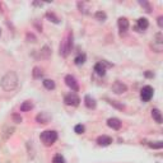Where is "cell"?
<instances>
[{
	"label": "cell",
	"mask_w": 163,
	"mask_h": 163,
	"mask_svg": "<svg viewBox=\"0 0 163 163\" xmlns=\"http://www.w3.org/2000/svg\"><path fill=\"white\" fill-rule=\"evenodd\" d=\"M18 82H19V79H18L17 73L10 70V72L5 73V75L1 78V83L0 84H1V88L5 92H11L18 87Z\"/></svg>",
	"instance_id": "cell-1"
},
{
	"label": "cell",
	"mask_w": 163,
	"mask_h": 163,
	"mask_svg": "<svg viewBox=\"0 0 163 163\" xmlns=\"http://www.w3.org/2000/svg\"><path fill=\"white\" fill-rule=\"evenodd\" d=\"M72 47H73V32L70 31L60 43V55L66 57L72 51Z\"/></svg>",
	"instance_id": "cell-2"
},
{
	"label": "cell",
	"mask_w": 163,
	"mask_h": 163,
	"mask_svg": "<svg viewBox=\"0 0 163 163\" xmlns=\"http://www.w3.org/2000/svg\"><path fill=\"white\" fill-rule=\"evenodd\" d=\"M40 139H41V141L43 143V145H46V147H51V145L57 140V133H56L55 130H46V131L41 133Z\"/></svg>",
	"instance_id": "cell-3"
},
{
	"label": "cell",
	"mask_w": 163,
	"mask_h": 163,
	"mask_svg": "<svg viewBox=\"0 0 163 163\" xmlns=\"http://www.w3.org/2000/svg\"><path fill=\"white\" fill-rule=\"evenodd\" d=\"M152 47H153L154 51L162 52V50H163V34L161 33V32H158V33L154 34L153 42H152Z\"/></svg>",
	"instance_id": "cell-4"
},
{
	"label": "cell",
	"mask_w": 163,
	"mask_h": 163,
	"mask_svg": "<svg viewBox=\"0 0 163 163\" xmlns=\"http://www.w3.org/2000/svg\"><path fill=\"white\" fill-rule=\"evenodd\" d=\"M64 102H65V105H68V106H74V107H76V106H79L80 99L76 96V93H69L65 96Z\"/></svg>",
	"instance_id": "cell-5"
},
{
	"label": "cell",
	"mask_w": 163,
	"mask_h": 163,
	"mask_svg": "<svg viewBox=\"0 0 163 163\" xmlns=\"http://www.w3.org/2000/svg\"><path fill=\"white\" fill-rule=\"evenodd\" d=\"M153 88L150 87V85H145V87H143V89H141L140 92V98L143 102H148V101L152 99L153 97Z\"/></svg>",
	"instance_id": "cell-6"
},
{
	"label": "cell",
	"mask_w": 163,
	"mask_h": 163,
	"mask_svg": "<svg viewBox=\"0 0 163 163\" xmlns=\"http://www.w3.org/2000/svg\"><path fill=\"white\" fill-rule=\"evenodd\" d=\"M126 91H127V87H126V84H124L122 82L116 80L114 84H112V92H114V93L121 94V93H125Z\"/></svg>",
	"instance_id": "cell-7"
},
{
	"label": "cell",
	"mask_w": 163,
	"mask_h": 163,
	"mask_svg": "<svg viewBox=\"0 0 163 163\" xmlns=\"http://www.w3.org/2000/svg\"><path fill=\"white\" fill-rule=\"evenodd\" d=\"M117 24H118V29H120V34L122 36V34L126 33V31L129 29V20L126 18H118L117 20Z\"/></svg>",
	"instance_id": "cell-8"
},
{
	"label": "cell",
	"mask_w": 163,
	"mask_h": 163,
	"mask_svg": "<svg viewBox=\"0 0 163 163\" xmlns=\"http://www.w3.org/2000/svg\"><path fill=\"white\" fill-rule=\"evenodd\" d=\"M65 84H66L69 88H72L73 91H78L79 89L78 82H76V79L74 78L73 75H66L65 76Z\"/></svg>",
	"instance_id": "cell-9"
},
{
	"label": "cell",
	"mask_w": 163,
	"mask_h": 163,
	"mask_svg": "<svg viewBox=\"0 0 163 163\" xmlns=\"http://www.w3.org/2000/svg\"><path fill=\"white\" fill-rule=\"evenodd\" d=\"M50 120H51V116L47 112H41L36 116V121L38 124H49Z\"/></svg>",
	"instance_id": "cell-10"
},
{
	"label": "cell",
	"mask_w": 163,
	"mask_h": 163,
	"mask_svg": "<svg viewBox=\"0 0 163 163\" xmlns=\"http://www.w3.org/2000/svg\"><path fill=\"white\" fill-rule=\"evenodd\" d=\"M97 143H98V145H101V147H107V145L112 143V138L111 136H107V135H101L97 138Z\"/></svg>",
	"instance_id": "cell-11"
},
{
	"label": "cell",
	"mask_w": 163,
	"mask_h": 163,
	"mask_svg": "<svg viewBox=\"0 0 163 163\" xmlns=\"http://www.w3.org/2000/svg\"><path fill=\"white\" fill-rule=\"evenodd\" d=\"M107 125H108V127H111V129H114V130H118L121 127V121L116 117H111L107 120Z\"/></svg>",
	"instance_id": "cell-12"
},
{
	"label": "cell",
	"mask_w": 163,
	"mask_h": 163,
	"mask_svg": "<svg viewBox=\"0 0 163 163\" xmlns=\"http://www.w3.org/2000/svg\"><path fill=\"white\" fill-rule=\"evenodd\" d=\"M40 57L45 59V60L50 59L51 57V49H50L49 46H43L42 49H41V51H40Z\"/></svg>",
	"instance_id": "cell-13"
},
{
	"label": "cell",
	"mask_w": 163,
	"mask_h": 163,
	"mask_svg": "<svg viewBox=\"0 0 163 163\" xmlns=\"http://www.w3.org/2000/svg\"><path fill=\"white\" fill-rule=\"evenodd\" d=\"M94 72H96L98 75H101V76H103L106 74V66L103 65V63L101 61V63H98V64H96L94 65Z\"/></svg>",
	"instance_id": "cell-14"
},
{
	"label": "cell",
	"mask_w": 163,
	"mask_h": 163,
	"mask_svg": "<svg viewBox=\"0 0 163 163\" xmlns=\"http://www.w3.org/2000/svg\"><path fill=\"white\" fill-rule=\"evenodd\" d=\"M152 117L154 118V120H156L157 124H162V121H163L162 114H161V111H159L158 108H153V110H152Z\"/></svg>",
	"instance_id": "cell-15"
},
{
	"label": "cell",
	"mask_w": 163,
	"mask_h": 163,
	"mask_svg": "<svg viewBox=\"0 0 163 163\" xmlns=\"http://www.w3.org/2000/svg\"><path fill=\"white\" fill-rule=\"evenodd\" d=\"M84 103H85V106H87V108H96V106H97V103H96V101H94V98H92L91 96H85L84 97Z\"/></svg>",
	"instance_id": "cell-16"
},
{
	"label": "cell",
	"mask_w": 163,
	"mask_h": 163,
	"mask_svg": "<svg viewBox=\"0 0 163 163\" xmlns=\"http://www.w3.org/2000/svg\"><path fill=\"white\" fill-rule=\"evenodd\" d=\"M149 27V22H148L147 18H139L138 19V28L140 29V31H144V29H147Z\"/></svg>",
	"instance_id": "cell-17"
},
{
	"label": "cell",
	"mask_w": 163,
	"mask_h": 163,
	"mask_svg": "<svg viewBox=\"0 0 163 163\" xmlns=\"http://www.w3.org/2000/svg\"><path fill=\"white\" fill-rule=\"evenodd\" d=\"M32 108H33V103H32L31 101H26V102H23L22 105H20V111L22 112L31 111Z\"/></svg>",
	"instance_id": "cell-18"
},
{
	"label": "cell",
	"mask_w": 163,
	"mask_h": 163,
	"mask_svg": "<svg viewBox=\"0 0 163 163\" xmlns=\"http://www.w3.org/2000/svg\"><path fill=\"white\" fill-rule=\"evenodd\" d=\"M42 75H43L42 69H41V68H38V66H34L33 68V72H32V76H33L34 79H41V78H42Z\"/></svg>",
	"instance_id": "cell-19"
},
{
	"label": "cell",
	"mask_w": 163,
	"mask_h": 163,
	"mask_svg": "<svg viewBox=\"0 0 163 163\" xmlns=\"http://www.w3.org/2000/svg\"><path fill=\"white\" fill-rule=\"evenodd\" d=\"M42 83H43V87H45L46 89H49V91L55 89V82L51 80V79H45Z\"/></svg>",
	"instance_id": "cell-20"
},
{
	"label": "cell",
	"mask_w": 163,
	"mask_h": 163,
	"mask_svg": "<svg viewBox=\"0 0 163 163\" xmlns=\"http://www.w3.org/2000/svg\"><path fill=\"white\" fill-rule=\"evenodd\" d=\"M94 17H96V19H97V20H99V22H105V20L107 19V16H106V13H105V11H102V10L96 11Z\"/></svg>",
	"instance_id": "cell-21"
},
{
	"label": "cell",
	"mask_w": 163,
	"mask_h": 163,
	"mask_svg": "<svg viewBox=\"0 0 163 163\" xmlns=\"http://www.w3.org/2000/svg\"><path fill=\"white\" fill-rule=\"evenodd\" d=\"M46 18H47V19H50L52 23H55V24H57V23L60 22V19H59L57 17H56L55 14L52 13V11H47V13H46Z\"/></svg>",
	"instance_id": "cell-22"
},
{
	"label": "cell",
	"mask_w": 163,
	"mask_h": 163,
	"mask_svg": "<svg viewBox=\"0 0 163 163\" xmlns=\"http://www.w3.org/2000/svg\"><path fill=\"white\" fill-rule=\"evenodd\" d=\"M85 60H87V56H85V54H80V55H78L75 59H74V61H75L76 65H83L85 63Z\"/></svg>",
	"instance_id": "cell-23"
},
{
	"label": "cell",
	"mask_w": 163,
	"mask_h": 163,
	"mask_svg": "<svg viewBox=\"0 0 163 163\" xmlns=\"http://www.w3.org/2000/svg\"><path fill=\"white\" fill-rule=\"evenodd\" d=\"M107 102H108L111 106H114V107H116L117 110H124V108H125V106H124V105H121V103H118L117 101H114V99H107Z\"/></svg>",
	"instance_id": "cell-24"
},
{
	"label": "cell",
	"mask_w": 163,
	"mask_h": 163,
	"mask_svg": "<svg viewBox=\"0 0 163 163\" xmlns=\"http://www.w3.org/2000/svg\"><path fill=\"white\" fill-rule=\"evenodd\" d=\"M14 133V127H7V129H4V134H3V138L4 139H8L9 136L13 135Z\"/></svg>",
	"instance_id": "cell-25"
},
{
	"label": "cell",
	"mask_w": 163,
	"mask_h": 163,
	"mask_svg": "<svg viewBox=\"0 0 163 163\" xmlns=\"http://www.w3.org/2000/svg\"><path fill=\"white\" fill-rule=\"evenodd\" d=\"M149 147L153 148V149H162L163 148V141H161V140L153 141V143H149Z\"/></svg>",
	"instance_id": "cell-26"
},
{
	"label": "cell",
	"mask_w": 163,
	"mask_h": 163,
	"mask_svg": "<svg viewBox=\"0 0 163 163\" xmlns=\"http://www.w3.org/2000/svg\"><path fill=\"white\" fill-rule=\"evenodd\" d=\"M139 4H140L141 7L144 8L147 13H150V10H152V7H150V4H149L148 1H139Z\"/></svg>",
	"instance_id": "cell-27"
},
{
	"label": "cell",
	"mask_w": 163,
	"mask_h": 163,
	"mask_svg": "<svg viewBox=\"0 0 163 163\" xmlns=\"http://www.w3.org/2000/svg\"><path fill=\"white\" fill-rule=\"evenodd\" d=\"M52 163H65V159L61 154H56L54 159H52Z\"/></svg>",
	"instance_id": "cell-28"
},
{
	"label": "cell",
	"mask_w": 163,
	"mask_h": 163,
	"mask_svg": "<svg viewBox=\"0 0 163 163\" xmlns=\"http://www.w3.org/2000/svg\"><path fill=\"white\" fill-rule=\"evenodd\" d=\"M74 131L76 133V134H83V133L85 131V127L82 125V124H79V125H76L74 127Z\"/></svg>",
	"instance_id": "cell-29"
},
{
	"label": "cell",
	"mask_w": 163,
	"mask_h": 163,
	"mask_svg": "<svg viewBox=\"0 0 163 163\" xmlns=\"http://www.w3.org/2000/svg\"><path fill=\"white\" fill-rule=\"evenodd\" d=\"M13 120H14V122H17V124H19V122H22V117H20V115H18V114H14L13 116Z\"/></svg>",
	"instance_id": "cell-30"
},
{
	"label": "cell",
	"mask_w": 163,
	"mask_h": 163,
	"mask_svg": "<svg viewBox=\"0 0 163 163\" xmlns=\"http://www.w3.org/2000/svg\"><path fill=\"white\" fill-rule=\"evenodd\" d=\"M27 40L29 42H36V37H34L32 33H27Z\"/></svg>",
	"instance_id": "cell-31"
},
{
	"label": "cell",
	"mask_w": 163,
	"mask_h": 163,
	"mask_svg": "<svg viewBox=\"0 0 163 163\" xmlns=\"http://www.w3.org/2000/svg\"><path fill=\"white\" fill-rule=\"evenodd\" d=\"M157 20H158V26H159V27H163V17L161 16V17H158V19H157Z\"/></svg>",
	"instance_id": "cell-32"
},
{
	"label": "cell",
	"mask_w": 163,
	"mask_h": 163,
	"mask_svg": "<svg viewBox=\"0 0 163 163\" xmlns=\"http://www.w3.org/2000/svg\"><path fill=\"white\" fill-rule=\"evenodd\" d=\"M145 76H147V78H153L154 74H153L152 72H149V70H148V72H145Z\"/></svg>",
	"instance_id": "cell-33"
},
{
	"label": "cell",
	"mask_w": 163,
	"mask_h": 163,
	"mask_svg": "<svg viewBox=\"0 0 163 163\" xmlns=\"http://www.w3.org/2000/svg\"><path fill=\"white\" fill-rule=\"evenodd\" d=\"M0 11H1V4H0Z\"/></svg>",
	"instance_id": "cell-34"
},
{
	"label": "cell",
	"mask_w": 163,
	"mask_h": 163,
	"mask_svg": "<svg viewBox=\"0 0 163 163\" xmlns=\"http://www.w3.org/2000/svg\"><path fill=\"white\" fill-rule=\"evenodd\" d=\"M0 34H1V29H0Z\"/></svg>",
	"instance_id": "cell-35"
},
{
	"label": "cell",
	"mask_w": 163,
	"mask_h": 163,
	"mask_svg": "<svg viewBox=\"0 0 163 163\" xmlns=\"http://www.w3.org/2000/svg\"><path fill=\"white\" fill-rule=\"evenodd\" d=\"M8 163H9V162H8Z\"/></svg>",
	"instance_id": "cell-36"
}]
</instances>
